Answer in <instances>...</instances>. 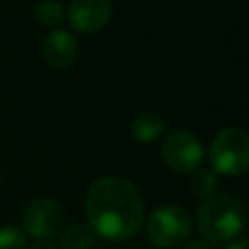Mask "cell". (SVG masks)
Here are the masks:
<instances>
[{
  "label": "cell",
  "mask_w": 249,
  "mask_h": 249,
  "mask_svg": "<svg viewBox=\"0 0 249 249\" xmlns=\"http://www.w3.org/2000/svg\"><path fill=\"white\" fill-rule=\"evenodd\" d=\"M43 58L56 70H64L72 66L78 58V41L74 39L72 33L64 29H54L51 31L41 45Z\"/></svg>",
  "instance_id": "ba28073f"
},
{
  "label": "cell",
  "mask_w": 249,
  "mask_h": 249,
  "mask_svg": "<svg viewBox=\"0 0 249 249\" xmlns=\"http://www.w3.org/2000/svg\"><path fill=\"white\" fill-rule=\"evenodd\" d=\"M66 224V212L54 198H35L21 214V226L25 235L35 239H51L62 231Z\"/></svg>",
  "instance_id": "5b68a950"
},
{
  "label": "cell",
  "mask_w": 249,
  "mask_h": 249,
  "mask_svg": "<svg viewBox=\"0 0 249 249\" xmlns=\"http://www.w3.org/2000/svg\"><path fill=\"white\" fill-rule=\"evenodd\" d=\"M224 249H249V237H233L226 243Z\"/></svg>",
  "instance_id": "5bb4252c"
},
{
  "label": "cell",
  "mask_w": 249,
  "mask_h": 249,
  "mask_svg": "<svg viewBox=\"0 0 249 249\" xmlns=\"http://www.w3.org/2000/svg\"><path fill=\"white\" fill-rule=\"evenodd\" d=\"M86 216L93 233L107 241L130 239L144 222L140 191L123 177H101L86 193Z\"/></svg>",
  "instance_id": "6da1fadb"
},
{
  "label": "cell",
  "mask_w": 249,
  "mask_h": 249,
  "mask_svg": "<svg viewBox=\"0 0 249 249\" xmlns=\"http://www.w3.org/2000/svg\"><path fill=\"white\" fill-rule=\"evenodd\" d=\"M193 220L189 212L179 204H163L156 208L146 222L148 239L163 249L181 245L191 233Z\"/></svg>",
  "instance_id": "277c9868"
},
{
  "label": "cell",
  "mask_w": 249,
  "mask_h": 249,
  "mask_svg": "<svg viewBox=\"0 0 249 249\" xmlns=\"http://www.w3.org/2000/svg\"><path fill=\"white\" fill-rule=\"evenodd\" d=\"M25 249H60L58 245H54L51 239H35L29 247H25Z\"/></svg>",
  "instance_id": "2e32d148"
},
{
  "label": "cell",
  "mask_w": 249,
  "mask_h": 249,
  "mask_svg": "<svg viewBox=\"0 0 249 249\" xmlns=\"http://www.w3.org/2000/svg\"><path fill=\"white\" fill-rule=\"evenodd\" d=\"M216 173L214 171H208V169H202V171H196L191 179V193L195 196H202V198H208L212 195V191L216 189Z\"/></svg>",
  "instance_id": "4fadbf2b"
},
{
  "label": "cell",
  "mask_w": 249,
  "mask_h": 249,
  "mask_svg": "<svg viewBox=\"0 0 249 249\" xmlns=\"http://www.w3.org/2000/svg\"><path fill=\"white\" fill-rule=\"evenodd\" d=\"M212 171L228 177L243 175L249 169V132L241 126H228L220 130L208 152Z\"/></svg>",
  "instance_id": "3957f363"
},
{
  "label": "cell",
  "mask_w": 249,
  "mask_h": 249,
  "mask_svg": "<svg viewBox=\"0 0 249 249\" xmlns=\"http://www.w3.org/2000/svg\"><path fill=\"white\" fill-rule=\"evenodd\" d=\"M60 233L62 249H89L93 243V231L88 224H70Z\"/></svg>",
  "instance_id": "30bf717a"
},
{
  "label": "cell",
  "mask_w": 249,
  "mask_h": 249,
  "mask_svg": "<svg viewBox=\"0 0 249 249\" xmlns=\"http://www.w3.org/2000/svg\"><path fill=\"white\" fill-rule=\"evenodd\" d=\"M0 181H2V175H0Z\"/></svg>",
  "instance_id": "e0dca14e"
},
{
  "label": "cell",
  "mask_w": 249,
  "mask_h": 249,
  "mask_svg": "<svg viewBox=\"0 0 249 249\" xmlns=\"http://www.w3.org/2000/svg\"><path fill=\"white\" fill-rule=\"evenodd\" d=\"M113 14V0H72L68 23L78 33H95L107 25Z\"/></svg>",
  "instance_id": "52a82bcc"
},
{
  "label": "cell",
  "mask_w": 249,
  "mask_h": 249,
  "mask_svg": "<svg viewBox=\"0 0 249 249\" xmlns=\"http://www.w3.org/2000/svg\"><path fill=\"white\" fill-rule=\"evenodd\" d=\"M163 130H165V123L156 113H140L132 119V124H130V132L134 140L142 144L158 140L163 134Z\"/></svg>",
  "instance_id": "9c48e42d"
},
{
  "label": "cell",
  "mask_w": 249,
  "mask_h": 249,
  "mask_svg": "<svg viewBox=\"0 0 249 249\" xmlns=\"http://www.w3.org/2000/svg\"><path fill=\"white\" fill-rule=\"evenodd\" d=\"M33 18L43 27H56L64 19V6L58 0H43L35 6Z\"/></svg>",
  "instance_id": "8fae6325"
},
{
  "label": "cell",
  "mask_w": 249,
  "mask_h": 249,
  "mask_svg": "<svg viewBox=\"0 0 249 249\" xmlns=\"http://www.w3.org/2000/svg\"><path fill=\"white\" fill-rule=\"evenodd\" d=\"M247 222V208L245 204L230 195H216L208 196L196 214V224L204 239L212 241H230L233 239Z\"/></svg>",
  "instance_id": "7a4b0ae2"
},
{
  "label": "cell",
  "mask_w": 249,
  "mask_h": 249,
  "mask_svg": "<svg viewBox=\"0 0 249 249\" xmlns=\"http://www.w3.org/2000/svg\"><path fill=\"white\" fill-rule=\"evenodd\" d=\"M27 235L23 228L8 224L0 228V249H25Z\"/></svg>",
  "instance_id": "7c38bea8"
},
{
  "label": "cell",
  "mask_w": 249,
  "mask_h": 249,
  "mask_svg": "<svg viewBox=\"0 0 249 249\" xmlns=\"http://www.w3.org/2000/svg\"><path fill=\"white\" fill-rule=\"evenodd\" d=\"M161 156L177 173H193L204 160V148L191 130H173L163 140Z\"/></svg>",
  "instance_id": "8992f818"
},
{
  "label": "cell",
  "mask_w": 249,
  "mask_h": 249,
  "mask_svg": "<svg viewBox=\"0 0 249 249\" xmlns=\"http://www.w3.org/2000/svg\"><path fill=\"white\" fill-rule=\"evenodd\" d=\"M183 249H214V247L208 239H193L187 245H183Z\"/></svg>",
  "instance_id": "9a60e30c"
}]
</instances>
